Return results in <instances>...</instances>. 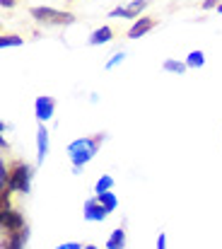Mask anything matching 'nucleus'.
Listing matches in <instances>:
<instances>
[{"label": "nucleus", "mask_w": 222, "mask_h": 249, "mask_svg": "<svg viewBox=\"0 0 222 249\" xmlns=\"http://www.w3.org/2000/svg\"><path fill=\"white\" fill-rule=\"evenodd\" d=\"M85 249H99V247H94V245H85Z\"/></svg>", "instance_id": "obj_24"}, {"label": "nucleus", "mask_w": 222, "mask_h": 249, "mask_svg": "<svg viewBox=\"0 0 222 249\" xmlns=\"http://www.w3.org/2000/svg\"><path fill=\"white\" fill-rule=\"evenodd\" d=\"M7 189L5 191H17V194H29L32 189V167L24 162H15L7 172Z\"/></svg>", "instance_id": "obj_2"}, {"label": "nucleus", "mask_w": 222, "mask_h": 249, "mask_svg": "<svg viewBox=\"0 0 222 249\" xmlns=\"http://www.w3.org/2000/svg\"><path fill=\"white\" fill-rule=\"evenodd\" d=\"M104 136H85V138H77L68 145V158L73 167H85L99 150V143H102Z\"/></svg>", "instance_id": "obj_1"}, {"label": "nucleus", "mask_w": 222, "mask_h": 249, "mask_svg": "<svg viewBox=\"0 0 222 249\" xmlns=\"http://www.w3.org/2000/svg\"><path fill=\"white\" fill-rule=\"evenodd\" d=\"M184 63H186L188 68H203V66H205V53L196 49V51H191V53L186 56V61H184Z\"/></svg>", "instance_id": "obj_13"}, {"label": "nucleus", "mask_w": 222, "mask_h": 249, "mask_svg": "<svg viewBox=\"0 0 222 249\" xmlns=\"http://www.w3.org/2000/svg\"><path fill=\"white\" fill-rule=\"evenodd\" d=\"M111 186H114V177L102 174L97 179V184H94V194H106V191H111Z\"/></svg>", "instance_id": "obj_15"}, {"label": "nucleus", "mask_w": 222, "mask_h": 249, "mask_svg": "<svg viewBox=\"0 0 222 249\" xmlns=\"http://www.w3.org/2000/svg\"><path fill=\"white\" fill-rule=\"evenodd\" d=\"M24 240H27V230L12 232V235H7V242H5V249H22V247H24Z\"/></svg>", "instance_id": "obj_11"}, {"label": "nucleus", "mask_w": 222, "mask_h": 249, "mask_svg": "<svg viewBox=\"0 0 222 249\" xmlns=\"http://www.w3.org/2000/svg\"><path fill=\"white\" fill-rule=\"evenodd\" d=\"M22 44H24V39H19V36H15V34H2V36H0V49L22 46Z\"/></svg>", "instance_id": "obj_16"}, {"label": "nucleus", "mask_w": 222, "mask_h": 249, "mask_svg": "<svg viewBox=\"0 0 222 249\" xmlns=\"http://www.w3.org/2000/svg\"><path fill=\"white\" fill-rule=\"evenodd\" d=\"M109 17H123V19H136V17H133V12H131L128 7H123V5H121V7H114V10L109 12Z\"/></svg>", "instance_id": "obj_17"}, {"label": "nucleus", "mask_w": 222, "mask_h": 249, "mask_svg": "<svg viewBox=\"0 0 222 249\" xmlns=\"http://www.w3.org/2000/svg\"><path fill=\"white\" fill-rule=\"evenodd\" d=\"M186 68H188L186 63H181V61H171V58H169V61H164V66H162V71H164V73H176V75H184V73H186Z\"/></svg>", "instance_id": "obj_14"}, {"label": "nucleus", "mask_w": 222, "mask_h": 249, "mask_svg": "<svg viewBox=\"0 0 222 249\" xmlns=\"http://www.w3.org/2000/svg\"><path fill=\"white\" fill-rule=\"evenodd\" d=\"M152 27H154V19H152V17H138V19L133 22V27L128 29V39H140V36H145Z\"/></svg>", "instance_id": "obj_8"}, {"label": "nucleus", "mask_w": 222, "mask_h": 249, "mask_svg": "<svg viewBox=\"0 0 222 249\" xmlns=\"http://www.w3.org/2000/svg\"><path fill=\"white\" fill-rule=\"evenodd\" d=\"M53 111H56V99H53V97H46V94L36 97V102H34V114H36V121H39V124L49 121V119L53 116Z\"/></svg>", "instance_id": "obj_4"}, {"label": "nucleus", "mask_w": 222, "mask_h": 249, "mask_svg": "<svg viewBox=\"0 0 222 249\" xmlns=\"http://www.w3.org/2000/svg\"><path fill=\"white\" fill-rule=\"evenodd\" d=\"M126 7H128V10L133 12V17L138 19V15H140V12L148 7V0H133V2H131V5H126Z\"/></svg>", "instance_id": "obj_18"}, {"label": "nucleus", "mask_w": 222, "mask_h": 249, "mask_svg": "<svg viewBox=\"0 0 222 249\" xmlns=\"http://www.w3.org/2000/svg\"><path fill=\"white\" fill-rule=\"evenodd\" d=\"M0 5L7 10V7H15V0H0Z\"/></svg>", "instance_id": "obj_23"}, {"label": "nucleus", "mask_w": 222, "mask_h": 249, "mask_svg": "<svg viewBox=\"0 0 222 249\" xmlns=\"http://www.w3.org/2000/svg\"><path fill=\"white\" fill-rule=\"evenodd\" d=\"M29 12H32V17L36 22H44V24H70L73 22L70 12H63V10H56V7H46V5L32 7Z\"/></svg>", "instance_id": "obj_3"}, {"label": "nucleus", "mask_w": 222, "mask_h": 249, "mask_svg": "<svg viewBox=\"0 0 222 249\" xmlns=\"http://www.w3.org/2000/svg\"><path fill=\"white\" fill-rule=\"evenodd\" d=\"M218 12H220V15H222V2H220V5H218Z\"/></svg>", "instance_id": "obj_25"}, {"label": "nucleus", "mask_w": 222, "mask_h": 249, "mask_svg": "<svg viewBox=\"0 0 222 249\" xmlns=\"http://www.w3.org/2000/svg\"><path fill=\"white\" fill-rule=\"evenodd\" d=\"M218 5H220L218 0H205L203 2V10H210V7H218Z\"/></svg>", "instance_id": "obj_22"}, {"label": "nucleus", "mask_w": 222, "mask_h": 249, "mask_svg": "<svg viewBox=\"0 0 222 249\" xmlns=\"http://www.w3.org/2000/svg\"><path fill=\"white\" fill-rule=\"evenodd\" d=\"M56 249H82L80 242H63V245H58Z\"/></svg>", "instance_id": "obj_20"}, {"label": "nucleus", "mask_w": 222, "mask_h": 249, "mask_svg": "<svg viewBox=\"0 0 222 249\" xmlns=\"http://www.w3.org/2000/svg\"><path fill=\"white\" fill-rule=\"evenodd\" d=\"M97 201H99V203H102V206H104L109 213H114V211L119 208V198H116L111 191H106V194H97Z\"/></svg>", "instance_id": "obj_12"}, {"label": "nucleus", "mask_w": 222, "mask_h": 249, "mask_svg": "<svg viewBox=\"0 0 222 249\" xmlns=\"http://www.w3.org/2000/svg\"><path fill=\"white\" fill-rule=\"evenodd\" d=\"M49 155V131L44 124H39L36 128V165H41Z\"/></svg>", "instance_id": "obj_7"}, {"label": "nucleus", "mask_w": 222, "mask_h": 249, "mask_svg": "<svg viewBox=\"0 0 222 249\" xmlns=\"http://www.w3.org/2000/svg\"><path fill=\"white\" fill-rule=\"evenodd\" d=\"M0 223H2V230H5L7 235L24 230V218H22V213L10 211V208H2V218H0Z\"/></svg>", "instance_id": "obj_6"}, {"label": "nucleus", "mask_w": 222, "mask_h": 249, "mask_svg": "<svg viewBox=\"0 0 222 249\" xmlns=\"http://www.w3.org/2000/svg\"><path fill=\"white\" fill-rule=\"evenodd\" d=\"M123 247H126V232H123V228H116L109 235V240H106V249H123Z\"/></svg>", "instance_id": "obj_10"}, {"label": "nucleus", "mask_w": 222, "mask_h": 249, "mask_svg": "<svg viewBox=\"0 0 222 249\" xmlns=\"http://www.w3.org/2000/svg\"><path fill=\"white\" fill-rule=\"evenodd\" d=\"M82 215H85V220L87 223H102V220H106V215H109V211L97 201V196L94 198H89V201H85V208H82Z\"/></svg>", "instance_id": "obj_5"}, {"label": "nucleus", "mask_w": 222, "mask_h": 249, "mask_svg": "<svg viewBox=\"0 0 222 249\" xmlns=\"http://www.w3.org/2000/svg\"><path fill=\"white\" fill-rule=\"evenodd\" d=\"M157 249H167V235L164 232L157 235Z\"/></svg>", "instance_id": "obj_21"}, {"label": "nucleus", "mask_w": 222, "mask_h": 249, "mask_svg": "<svg viewBox=\"0 0 222 249\" xmlns=\"http://www.w3.org/2000/svg\"><path fill=\"white\" fill-rule=\"evenodd\" d=\"M123 58H126V53H123V51H119V53H114V56L104 63V68H106V71H111V68H116L119 63H123Z\"/></svg>", "instance_id": "obj_19"}, {"label": "nucleus", "mask_w": 222, "mask_h": 249, "mask_svg": "<svg viewBox=\"0 0 222 249\" xmlns=\"http://www.w3.org/2000/svg\"><path fill=\"white\" fill-rule=\"evenodd\" d=\"M111 36H114V29L111 27H99V29H94L92 34H89V46H102V44H109L111 41Z\"/></svg>", "instance_id": "obj_9"}]
</instances>
